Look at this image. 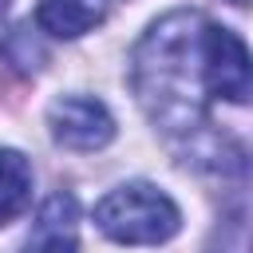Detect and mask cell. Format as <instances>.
<instances>
[{
  "mask_svg": "<svg viewBox=\"0 0 253 253\" xmlns=\"http://www.w3.org/2000/svg\"><path fill=\"white\" fill-rule=\"evenodd\" d=\"M130 87L154 130L186 154L221 170V134L213 130V103H249V47L237 32L178 8L154 20L130 51Z\"/></svg>",
  "mask_w": 253,
  "mask_h": 253,
  "instance_id": "6da1fadb",
  "label": "cell"
},
{
  "mask_svg": "<svg viewBox=\"0 0 253 253\" xmlns=\"http://www.w3.org/2000/svg\"><path fill=\"white\" fill-rule=\"evenodd\" d=\"M95 225L119 245H162L178 233V206L150 182H126L95 206Z\"/></svg>",
  "mask_w": 253,
  "mask_h": 253,
  "instance_id": "7a4b0ae2",
  "label": "cell"
},
{
  "mask_svg": "<svg viewBox=\"0 0 253 253\" xmlns=\"http://www.w3.org/2000/svg\"><path fill=\"white\" fill-rule=\"evenodd\" d=\"M51 138L67 150H99L115 138V119L111 111L91 99V95H63L47 111Z\"/></svg>",
  "mask_w": 253,
  "mask_h": 253,
  "instance_id": "3957f363",
  "label": "cell"
},
{
  "mask_svg": "<svg viewBox=\"0 0 253 253\" xmlns=\"http://www.w3.org/2000/svg\"><path fill=\"white\" fill-rule=\"evenodd\" d=\"M75 221H79V206L71 194H51L43 206H40V217H36V233L28 237L24 253H75L79 249V233H75Z\"/></svg>",
  "mask_w": 253,
  "mask_h": 253,
  "instance_id": "277c9868",
  "label": "cell"
},
{
  "mask_svg": "<svg viewBox=\"0 0 253 253\" xmlns=\"http://www.w3.org/2000/svg\"><path fill=\"white\" fill-rule=\"evenodd\" d=\"M103 16H107V0H43L36 12V24L47 36L75 40V36L91 32Z\"/></svg>",
  "mask_w": 253,
  "mask_h": 253,
  "instance_id": "5b68a950",
  "label": "cell"
},
{
  "mask_svg": "<svg viewBox=\"0 0 253 253\" xmlns=\"http://www.w3.org/2000/svg\"><path fill=\"white\" fill-rule=\"evenodd\" d=\"M32 198V166L20 150L0 146V225L12 221Z\"/></svg>",
  "mask_w": 253,
  "mask_h": 253,
  "instance_id": "8992f818",
  "label": "cell"
},
{
  "mask_svg": "<svg viewBox=\"0 0 253 253\" xmlns=\"http://www.w3.org/2000/svg\"><path fill=\"white\" fill-rule=\"evenodd\" d=\"M4 12H8V0H0V16H4Z\"/></svg>",
  "mask_w": 253,
  "mask_h": 253,
  "instance_id": "52a82bcc",
  "label": "cell"
},
{
  "mask_svg": "<svg viewBox=\"0 0 253 253\" xmlns=\"http://www.w3.org/2000/svg\"><path fill=\"white\" fill-rule=\"evenodd\" d=\"M229 4H237V8H241V4H249V0H229Z\"/></svg>",
  "mask_w": 253,
  "mask_h": 253,
  "instance_id": "ba28073f",
  "label": "cell"
}]
</instances>
